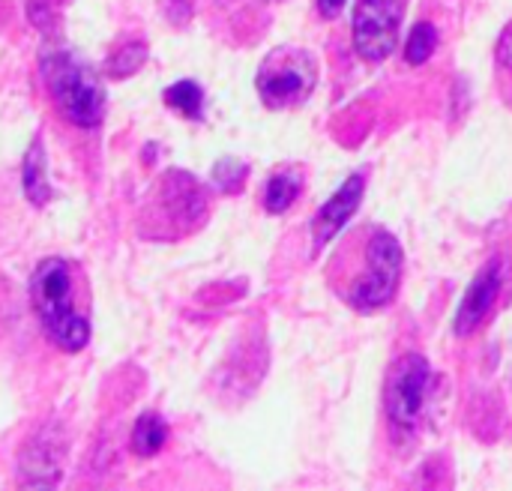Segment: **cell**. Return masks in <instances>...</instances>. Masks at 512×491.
Segmentation results:
<instances>
[{
	"mask_svg": "<svg viewBox=\"0 0 512 491\" xmlns=\"http://www.w3.org/2000/svg\"><path fill=\"white\" fill-rule=\"evenodd\" d=\"M402 15L405 0H357L351 21L354 51L366 63H384L396 51Z\"/></svg>",
	"mask_w": 512,
	"mask_h": 491,
	"instance_id": "obj_7",
	"label": "cell"
},
{
	"mask_svg": "<svg viewBox=\"0 0 512 491\" xmlns=\"http://www.w3.org/2000/svg\"><path fill=\"white\" fill-rule=\"evenodd\" d=\"M303 168L300 165H282L270 174L267 189H264V210L273 216H282L285 210H291V204L297 201V195L303 192Z\"/></svg>",
	"mask_w": 512,
	"mask_h": 491,
	"instance_id": "obj_11",
	"label": "cell"
},
{
	"mask_svg": "<svg viewBox=\"0 0 512 491\" xmlns=\"http://www.w3.org/2000/svg\"><path fill=\"white\" fill-rule=\"evenodd\" d=\"M342 6H345V0H318V12L324 18H336L342 12Z\"/></svg>",
	"mask_w": 512,
	"mask_h": 491,
	"instance_id": "obj_19",
	"label": "cell"
},
{
	"mask_svg": "<svg viewBox=\"0 0 512 491\" xmlns=\"http://www.w3.org/2000/svg\"><path fill=\"white\" fill-rule=\"evenodd\" d=\"M435 48H438V27H435L432 21H420V24H414L411 36H408V45H405V57H408V63H411V66L426 63V60L435 54Z\"/></svg>",
	"mask_w": 512,
	"mask_h": 491,
	"instance_id": "obj_16",
	"label": "cell"
},
{
	"mask_svg": "<svg viewBox=\"0 0 512 491\" xmlns=\"http://www.w3.org/2000/svg\"><path fill=\"white\" fill-rule=\"evenodd\" d=\"M30 306L45 336L63 354H81L90 345V321L78 303L75 267L66 258H45L30 276Z\"/></svg>",
	"mask_w": 512,
	"mask_h": 491,
	"instance_id": "obj_2",
	"label": "cell"
},
{
	"mask_svg": "<svg viewBox=\"0 0 512 491\" xmlns=\"http://www.w3.org/2000/svg\"><path fill=\"white\" fill-rule=\"evenodd\" d=\"M144 60H147V45H144V42H126V45H120V48L111 54L105 72H108L111 78L123 81V78H132V75L144 66Z\"/></svg>",
	"mask_w": 512,
	"mask_h": 491,
	"instance_id": "obj_15",
	"label": "cell"
},
{
	"mask_svg": "<svg viewBox=\"0 0 512 491\" xmlns=\"http://www.w3.org/2000/svg\"><path fill=\"white\" fill-rule=\"evenodd\" d=\"M165 441H168V423L156 411H144L132 426V438H129L132 453L141 459H153L162 453Z\"/></svg>",
	"mask_w": 512,
	"mask_h": 491,
	"instance_id": "obj_12",
	"label": "cell"
},
{
	"mask_svg": "<svg viewBox=\"0 0 512 491\" xmlns=\"http://www.w3.org/2000/svg\"><path fill=\"white\" fill-rule=\"evenodd\" d=\"M60 3H63V0H30V12H39V9H42V12L48 15V12H54V6H60Z\"/></svg>",
	"mask_w": 512,
	"mask_h": 491,
	"instance_id": "obj_20",
	"label": "cell"
},
{
	"mask_svg": "<svg viewBox=\"0 0 512 491\" xmlns=\"http://www.w3.org/2000/svg\"><path fill=\"white\" fill-rule=\"evenodd\" d=\"M243 177H246V165L237 162V159H231V156H225V159H219V162L213 165V183H216L222 192H240Z\"/></svg>",
	"mask_w": 512,
	"mask_h": 491,
	"instance_id": "obj_17",
	"label": "cell"
},
{
	"mask_svg": "<svg viewBox=\"0 0 512 491\" xmlns=\"http://www.w3.org/2000/svg\"><path fill=\"white\" fill-rule=\"evenodd\" d=\"M363 192H366V177L357 171V174H351V177L336 189V195L315 213V219H312V246H315V249L327 246V243L345 228V222L357 213V207H360V201H363Z\"/></svg>",
	"mask_w": 512,
	"mask_h": 491,
	"instance_id": "obj_9",
	"label": "cell"
},
{
	"mask_svg": "<svg viewBox=\"0 0 512 491\" xmlns=\"http://www.w3.org/2000/svg\"><path fill=\"white\" fill-rule=\"evenodd\" d=\"M315 84H318V60L297 45L273 48L261 60L255 75L258 96L273 111L303 105L312 96Z\"/></svg>",
	"mask_w": 512,
	"mask_h": 491,
	"instance_id": "obj_5",
	"label": "cell"
},
{
	"mask_svg": "<svg viewBox=\"0 0 512 491\" xmlns=\"http://www.w3.org/2000/svg\"><path fill=\"white\" fill-rule=\"evenodd\" d=\"M429 381H432V366L423 354H402L387 375L384 387V408L387 417L396 429L411 432L417 429L426 399H429Z\"/></svg>",
	"mask_w": 512,
	"mask_h": 491,
	"instance_id": "obj_6",
	"label": "cell"
},
{
	"mask_svg": "<svg viewBox=\"0 0 512 491\" xmlns=\"http://www.w3.org/2000/svg\"><path fill=\"white\" fill-rule=\"evenodd\" d=\"M495 87L504 105L512 108V18L495 45Z\"/></svg>",
	"mask_w": 512,
	"mask_h": 491,
	"instance_id": "obj_14",
	"label": "cell"
},
{
	"mask_svg": "<svg viewBox=\"0 0 512 491\" xmlns=\"http://www.w3.org/2000/svg\"><path fill=\"white\" fill-rule=\"evenodd\" d=\"M162 99H165V105H168L171 111H177V114L186 117V120H201V117H204V90H201V84L192 81V78L174 81V84L162 93Z\"/></svg>",
	"mask_w": 512,
	"mask_h": 491,
	"instance_id": "obj_13",
	"label": "cell"
},
{
	"mask_svg": "<svg viewBox=\"0 0 512 491\" xmlns=\"http://www.w3.org/2000/svg\"><path fill=\"white\" fill-rule=\"evenodd\" d=\"M165 3V18L174 24V27H183L189 18H192V12H195V0H162Z\"/></svg>",
	"mask_w": 512,
	"mask_h": 491,
	"instance_id": "obj_18",
	"label": "cell"
},
{
	"mask_svg": "<svg viewBox=\"0 0 512 491\" xmlns=\"http://www.w3.org/2000/svg\"><path fill=\"white\" fill-rule=\"evenodd\" d=\"M210 201L204 186L186 171H168L147 198L141 234L153 240H177L207 219Z\"/></svg>",
	"mask_w": 512,
	"mask_h": 491,
	"instance_id": "obj_4",
	"label": "cell"
},
{
	"mask_svg": "<svg viewBox=\"0 0 512 491\" xmlns=\"http://www.w3.org/2000/svg\"><path fill=\"white\" fill-rule=\"evenodd\" d=\"M21 186L24 195L33 207H45L51 201V183H48V156H45V141L36 135L24 153L21 162Z\"/></svg>",
	"mask_w": 512,
	"mask_h": 491,
	"instance_id": "obj_10",
	"label": "cell"
},
{
	"mask_svg": "<svg viewBox=\"0 0 512 491\" xmlns=\"http://www.w3.org/2000/svg\"><path fill=\"white\" fill-rule=\"evenodd\" d=\"M42 78L57 111L78 129H96L105 117V87L90 63L75 51L54 48L42 54Z\"/></svg>",
	"mask_w": 512,
	"mask_h": 491,
	"instance_id": "obj_3",
	"label": "cell"
},
{
	"mask_svg": "<svg viewBox=\"0 0 512 491\" xmlns=\"http://www.w3.org/2000/svg\"><path fill=\"white\" fill-rule=\"evenodd\" d=\"M402 246L381 225H357L327 261L330 291L354 312H378L393 303L402 282Z\"/></svg>",
	"mask_w": 512,
	"mask_h": 491,
	"instance_id": "obj_1",
	"label": "cell"
},
{
	"mask_svg": "<svg viewBox=\"0 0 512 491\" xmlns=\"http://www.w3.org/2000/svg\"><path fill=\"white\" fill-rule=\"evenodd\" d=\"M504 282H507V258L504 255H495V258H489L480 267V273L474 276L471 288L465 291V300L459 303L456 324H453V330H456L459 339L474 336L486 324V318L495 312V306L501 300Z\"/></svg>",
	"mask_w": 512,
	"mask_h": 491,
	"instance_id": "obj_8",
	"label": "cell"
},
{
	"mask_svg": "<svg viewBox=\"0 0 512 491\" xmlns=\"http://www.w3.org/2000/svg\"><path fill=\"white\" fill-rule=\"evenodd\" d=\"M270 3H276V0H270Z\"/></svg>",
	"mask_w": 512,
	"mask_h": 491,
	"instance_id": "obj_21",
	"label": "cell"
}]
</instances>
